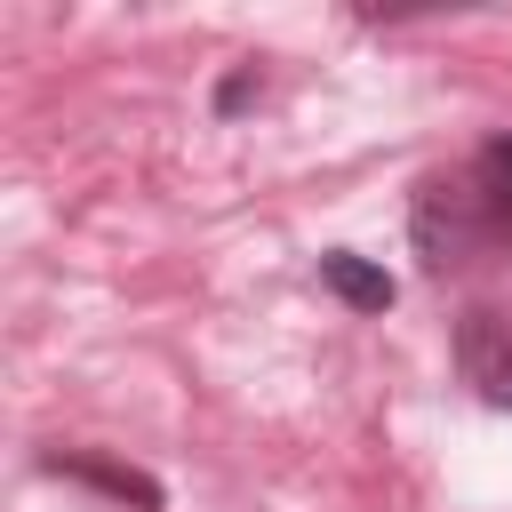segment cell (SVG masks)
<instances>
[{
    "instance_id": "6da1fadb",
    "label": "cell",
    "mask_w": 512,
    "mask_h": 512,
    "mask_svg": "<svg viewBox=\"0 0 512 512\" xmlns=\"http://www.w3.org/2000/svg\"><path fill=\"white\" fill-rule=\"evenodd\" d=\"M504 240V224L488 216V200L472 192V176H432L424 200H416V248L432 272H456L472 256H488Z\"/></svg>"
},
{
    "instance_id": "7a4b0ae2",
    "label": "cell",
    "mask_w": 512,
    "mask_h": 512,
    "mask_svg": "<svg viewBox=\"0 0 512 512\" xmlns=\"http://www.w3.org/2000/svg\"><path fill=\"white\" fill-rule=\"evenodd\" d=\"M464 376H472L496 408H512V304L464 320Z\"/></svg>"
},
{
    "instance_id": "3957f363",
    "label": "cell",
    "mask_w": 512,
    "mask_h": 512,
    "mask_svg": "<svg viewBox=\"0 0 512 512\" xmlns=\"http://www.w3.org/2000/svg\"><path fill=\"white\" fill-rule=\"evenodd\" d=\"M320 280H328V288H336L352 312H384V304H392V280H384L376 264L344 256V248H336V256H320Z\"/></svg>"
},
{
    "instance_id": "277c9868",
    "label": "cell",
    "mask_w": 512,
    "mask_h": 512,
    "mask_svg": "<svg viewBox=\"0 0 512 512\" xmlns=\"http://www.w3.org/2000/svg\"><path fill=\"white\" fill-rule=\"evenodd\" d=\"M464 176H472V192L488 200V216L512 232V136H488V144L472 152V168H464Z\"/></svg>"
},
{
    "instance_id": "5b68a950",
    "label": "cell",
    "mask_w": 512,
    "mask_h": 512,
    "mask_svg": "<svg viewBox=\"0 0 512 512\" xmlns=\"http://www.w3.org/2000/svg\"><path fill=\"white\" fill-rule=\"evenodd\" d=\"M48 472H72V480H96L104 496H120V504H144V512L160 504V488H152L144 472H120V464H104V456H56Z\"/></svg>"
}]
</instances>
